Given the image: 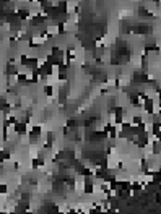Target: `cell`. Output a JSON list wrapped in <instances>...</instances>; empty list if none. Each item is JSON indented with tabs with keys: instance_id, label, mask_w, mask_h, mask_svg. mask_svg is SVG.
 Returning a JSON list of instances; mask_svg holds the SVG:
<instances>
[{
	"instance_id": "cell-1",
	"label": "cell",
	"mask_w": 161,
	"mask_h": 214,
	"mask_svg": "<svg viewBox=\"0 0 161 214\" xmlns=\"http://www.w3.org/2000/svg\"><path fill=\"white\" fill-rule=\"evenodd\" d=\"M12 130L15 131V135L16 136H26L28 135V131H29V127H28V123H26L25 120H18L16 123L12 127Z\"/></svg>"
},
{
	"instance_id": "cell-2",
	"label": "cell",
	"mask_w": 161,
	"mask_h": 214,
	"mask_svg": "<svg viewBox=\"0 0 161 214\" xmlns=\"http://www.w3.org/2000/svg\"><path fill=\"white\" fill-rule=\"evenodd\" d=\"M155 106H156L155 101H153V97H150V96L143 101V109L148 115H153V114H155Z\"/></svg>"
},
{
	"instance_id": "cell-3",
	"label": "cell",
	"mask_w": 161,
	"mask_h": 214,
	"mask_svg": "<svg viewBox=\"0 0 161 214\" xmlns=\"http://www.w3.org/2000/svg\"><path fill=\"white\" fill-rule=\"evenodd\" d=\"M10 109H12V106L8 104V99H7V97H0V110L8 112Z\"/></svg>"
},
{
	"instance_id": "cell-4",
	"label": "cell",
	"mask_w": 161,
	"mask_h": 214,
	"mask_svg": "<svg viewBox=\"0 0 161 214\" xmlns=\"http://www.w3.org/2000/svg\"><path fill=\"white\" fill-rule=\"evenodd\" d=\"M138 15H140L142 18H151V16H153V15L150 13V10L147 8V7H143V5L138 8Z\"/></svg>"
},
{
	"instance_id": "cell-5",
	"label": "cell",
	"mask_w": 161,
	"mask_h": 214,
	"mask_svg": "<svg viewBox=\"0 0 161 214\" xmlns=\"http://www.w3.org/2000/svg\"><path fill=\"white\" fill-rule=\"evenodd\" d=\"M42 93L46 94V96H54V88H52V84H46V86L42 88Z\"/></svg>"
},
{
	"instance_id": "cell-6",
	"label": "cell",
	"mask_w": 161,
	"mask_h": 214,
	"mask_svg": "<svg viewBox=\"0 0 161 214\" xmlns=\"http://www.w3.org/2000/svg\"><path fill=\"white\" fill-rule=\"evenodd\" d=\"M143 122V117L142 115H133L132 117V125H138V123H142Z\"/></svg>"
},
{
	"instance_id": "cell-7",
	"label": "cell",
	"mask_w": 161,
	"mask_h": 214,
	"mask_svg": "<svg viewBox=\"0 0 161 214\" xmlns=\"http://www.w3.org/2000/svg\"><path fill=\"white\" fill-rule=\"evenodd\" d=\"M28 2H37V0H28Z\"/></svg>"
}]
</instances>
